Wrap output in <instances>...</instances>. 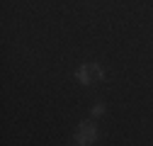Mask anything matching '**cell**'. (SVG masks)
<instances>
[{
  "instance_id": "cell-1",
  "label": "cell",
  "mask_w": 153,
  "mask_h": 146,
  "mask_svg": "<svg viewBox=\"0 0 153 146\" xmlns=\"http://www.w3.org/2000/svg\"><path fill=\"white\" fill-rule=\"evenodd\" d=\"M75 80H78L80 85H92V83H97V80H102L105 78V68L100 66V63H80L78 68H75Z\"/></svg>"
},
{
  "instance_id": "cell-2",
  "label": "cell",
  "mask_w": 153,
  "mask_h": 146,
  "mask_svg": "<svg viewBox=\"0 0 153 146\" xmlns=\"http://www.w3.org/2000/svg\"><path fill=\"white\" fill-rule=\"evenodd\" d=\"M97 127H95L90 119H85V122H80L78 124V129H75V144L78 146H92L95 141H97Z\"/></svg>"
},
{
  "instance_id": "cell-3",
  "label": "cell",
  "mask_w": 153,
  "mask_h": 146,
  "mask_svg": "<svg viewBox=\"0 0 153 146\" xmlns=\"http://www.w3.org/2000/svg\"><path fill=\"white\" fill-rule=\"evenodd\" d=\"M105 115V105L97 102V105H92V117H102Z\"/></svg>"
}]
</instances>
